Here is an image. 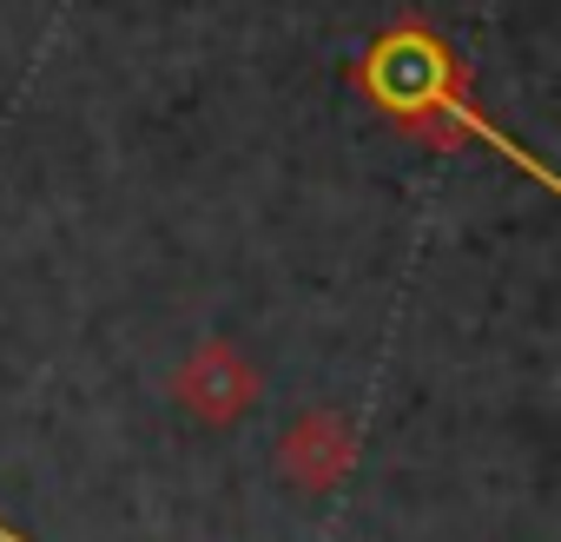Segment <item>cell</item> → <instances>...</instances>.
<instances>
[{
	"instance_id": "4",
	"label": "cell",
	"mask_w": 561,
	"mask_h": 542,
	"mask_svg": "<svg viewBox=\"0 0 561 542\" xmlns=\"http://www.w3.org/2000/svg\"><path fill=\"white\" fill-rule=\"evenodd\" d=\"M0 542H27V535H21V529H8V522H0Z\"/></svg>"
},
{
	"instance_id": "3",
	"label": "cell",
	"mask_w": 561,
	"mask_h": 542,
	"mask_svg": "<svg viewBox=\"0 0 561 542\" xmlns=\"http://www.w3.org/2000/svg\"><path fill=\"white\" fill-rule=\"evenodd\" d=\"M351 437L331 424V417H318V424H305L291 443H285V470L305 483V489H324V483H337V470L351 463Z\"/></svg>"
},
{
	"instance_id": "2",
	"label": "cell",
	"mask_w": 561,
	"mask_h": 542,
	"mask_svg": "<svg viewBox=\"0 0 561 542\" xmlns=\"http://www.w3.org/2000/svg\"><path fill=\"white\" fill-rule=\"evenodd\" d=\"M251 391H257L251 364H244L238 351H225V345H205V351L179 371V404H185L192 417H205V424H231V417L251 404Z\"/></svg>"
},
{
	"instance_id": "1",
	"label": "cell",
	"mask_w": 561,
	"mask_h": 542,
	"mask_svg": "<svg viewBox=\"0 0 561 542\" xmlns=\"http://www.w3.org/2000/svg\"><path fill=\"white\" fill-rule=\"evenodd\" d=\"M357 80H364V93H370L390 120H403V126H416V133H436V139H476V146H489L495 159L522 166L535 185H554V172H548L535 153H522L502 126H489V120L469 106V80H462V67L449 60V47H443L436 34H423V27L383 34V41L370 47V60H364Z\"/></svg>"
}]
</instances>
